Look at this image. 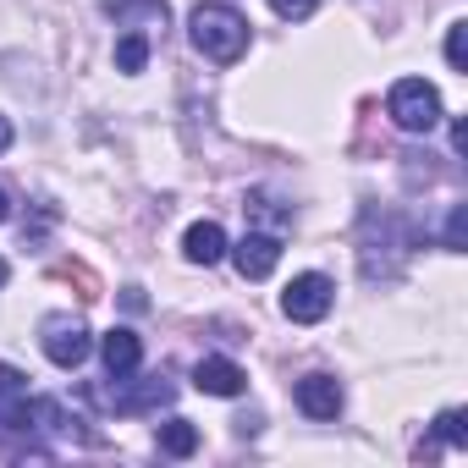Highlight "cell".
<instances>
[{
	"mask_svg": "<svg viewBox=\"0 0 468 468\" xmlns=\"http://www.w3.org/2000/svg\"><path fill=\"white\" fill-rule=\"evenodd\" d=\"M12 138H17V133H12V116H0V154L12 149Z\"/></svg>",
	"mask_w": 468,
	"mask_h": 468,
	"instance_id": "21",
	"label": "cell"
},
{
	"mask_svg": "<svg viewBox=\"0 0 468 468\" xmlns=\"http://www.w3.org/2000/svg\"><path fill=\"white\" fill-rule=\"evenodd\" d=\"M386 116H391L402 133H430V127L441 122V94H435V83H424V78H402V83H391V94H386Z\"/></svg>",
	"mask_w": 468,
	"mask_h": 468,
	"instance_id": "2",
	"label": "cell"
},
{
	"mask_svg": "<svg viewBox=\"0 0 468 468\" xmlns=\"http://www.w3.org/2000/svg\"><path fill=\"white\" fill-rule=\"evenodd\" d=\"M39 347H45V358H50L56 369H78V364L94 353V331H89L83 320H72V314H45Z\"/></svg>",
	"mask_w": 468,
	"mask_h": 468,
	"instance_id": "3",
	"label": "cell"
},
{
	"mask_svg": "<svg viewBox=\"0 0 468 468\" xmlns=\"http://www.w3.org/2000/svg\"><path fill=\"white\" fill-rule=\"evenodd\" d=\"M331 303H336V287H331V276H320V271L292 276L287 292H282V314H287L292 325H320V320L331 314Z\"/></svg>",
	"mask_w": 468,
	"mask_h": 468,
	"instance_id": "4",
	"label": "cell"
},
{
	"mask_svg": "<svg viewBox=\"0 0 468 468\" xmlns=\"http://www.w3.org/2000/svg\"><path fill=\"white\" fill-rule=\"evenodd\" d=\"M116 67L122 72H144L149 67V39L144 34H122L116 39Z\"/></svg>",
	"mask_w": 468,
	"mask_h": 468,
	"instance_id": "14",
	"label": "cell"
},
{
	"mask_svg": "<svg viewBox=\"0 0 468 468\" xmlns=\"http://www.w3.org/2000/svg\"><path fill=\"white\" fill-rule=\"evenodd\" d=\"M182 254H187L193 265H220V260H226V231H220L215 220H193L187 238H182Z\"/></svg>",
	"mask_w": 468,
	"mask_h": 468,
	"instance_id": "10",
	"label": "cell"
},
{
	"mask_svg": "<svg viewBox=\"0 0 468 468\" xmlns=\"http://www.w3.org/2000/svg\"><path fill=\"white\" fill-rule=\"evenodd\" d=\"M446 61H452V72H468V23L446 28Z\"/></svg>",
	"mask_w": 468,
	"mask_h": 468,
	"instance_id": "16",
	"label": "cell"
},
{
	"mask_svg": "<svg viewBox=\"0 0 468 468\" xmlns=\"http://www.w3.org/2000/svg\"><path fill=\"white\" fill-rule=\"evenodd\" d=\"M154 441H160L165 457H193V452H198V424H187V419H165V424L154 430Z\"/></svg>",
	"mask_w": 468,
	"mask_h": 468,
	"instance_id": "12",
	"label": "cell"
},
{
	"mask_svg": "<svg viewBox=\"0 0 468 468\" xmlns=\"http://www.w3.org/2000/svg\"><path fill=\"white\" fill-rule=\"evenodd\" d=\"M468 149V122H452V154H463Z\"/></svg>",
	"mask_w": 468,
	"mask_h": 468,
	"instance_id": "19",
	"label": "cell"
},
{
	"mask_svg": "<svg viewBox=\"0 0 468 468\" xmlns=\"http://www.w3.org/2000/svg\"><path fill=\"white\" fill-rule=\"evenodd\" d=\"M122 303H127V309H133V314H138V309H144V303H149V298H144V287H127V292H122Z\"/></svg>",
	"mask_w": 468,
	"mask_h": 468,
	"instance_id": "20",
	"label": "cell"
},
{
	"mask_svg": "<svg viewBox=\"0 0 468 468\" xmlns=\"http://www.w3.org/2000/svg\"><path fill=\"white\" fill-rule=\"evenodd\" d=\"M12 215V198H6V187H0V220H6Z\"/></svg>",
	"mask_w": 468,
	"mask_h": 468,
	"instance_id": "22",
	"label": "cell"
},
{
	"mask_svg": "<svg viewBox=\"0 0 468 468\" xmlns=\"http://www.w3.org/2000/svg\"><path fill=\"white\" fill-rule=\"evenodd\" d=\"M193 50L204 56V61H220V67H231V61H243V50H249V39H254V28H249V17L238 12V6H226V0H204V6H193Z\"/></svg>",
	"mask_w": 468,
	"mask_h": 468,
	"instance_id": "1",
	"label": "cell"
},
{
	"mask_svg": "<svg viewBox=\"0 0 468 468\" xmlns=\"http://www.w3.org/2000/svg\"><path fill=\"white\" fill-rule=\"evenodd\" d=\"M314 6H320V0H271V12H276V17H287V23L314 17Z\"/></svg>",
	"mask_w": 468,
	"mask_h": 468,
	"instance_id": "18",
	"label": "cell"
},
{
	"mask_svg": "<svg viewBox=\"0 0 468 468\" xmlns=\"http://www.w3.org/2000/svg\"><path fill=\"white\" fill-rule=\"evenodd\" d=\"M116 386H105V391H94L105 408H116V413H144V408H165L171 397H176V386L165 380V375H149V380H133V375H111Z\"/></svg>",
	"mask_w": 468,
	"mask_h": 468,
	"instance_id": "5",
	"label": "cell"
},
{
	"mask_svg": "<svg viewBox=\"0 0 468 468\" xmlns=\"http://www.w3.org/2000/svg\"><path fill=\"white\" fill-rule=\"evenodd\" d=\"M6 276H12V265H6V260H0V287H6Z\"/></svg>",
	"mask_w": 468,
	"mask_h": 468,
	"instance_id": "23",
	"label": "cell"
},
{
	"mask_svg": "<svg viewBox=\"0 0 468 468\" xmlns=\"http://www.w3.org/2000/svg\"><path fill=\"white\" fill-rule=\"evenodd\" d=\"M435 441H441V446H468V419H463V408H446V413L435 419Z\"/></svg>",
	"mask_w": 468,
	"mask_h": 468,
	"instance_id": "15",
	"label": "cell"
},
{
	"mask_svg": "<svg viewBox=\"0 0 468 468\" xmlns=\"http://www.w3.org/2000/svg\"><path fill=\"white\" fill-rule=\"evenodd\" d=\"M100 358H105L111 375H138V364H144V336H138L133 325H116V331L100 336Z\"/></svg>",
	"mask_w": 468,
	"mask_h": 468,
	"instance_id": "8",
	"label": "cell"
},
{
	"mask_svg": "<svg viewBox=\"0 0 468 468\" xmlns=\"http://www.w3.org/2000/svg\"><path fill=\"white\" fill-rule=\"evenodd\" d=\"M446 249L452 254L468 249V204H452V215H446Z\"/></svg>",
	"mask_w": 468,
	"mask_h": 468,
	"instance_id": "17",
	"label": "cell"
},
{
	"mask_svg": "<svg viewBox=\"0 0 468 468\" xmlns=\"http://www.w3.org/2000/svg\"><path fill=\"white\" fill-rule=\"evenodd\" d=\"M50 276H56V282H78V298H83V303H94V298H105V287H100V276H94V271H89L83 260H56V265H50Z\"/></svg>",
	"mask_w": 468,
	"mask_h": 468,
	"instance_id": "13",
	"label": "cell"
},
{
	"mask_svg": "<svg viewBox=\"0 0 468 468\" xmlns=\"http://www.w3.org/2000/svg\"><path fill=\"white\" fill-rule=\"evenodd\" d=\"M193 386H198L204 397H243L249 375L231 364V358H198V364H193Z\"/></svg>",
	"mask_w": 468,
	"mask_h": 468,
	"instance_id": "7",
	"label": "cell"
},
{
	"mask_svg": "<svg viewBox=\"0 0 468 468\" xmlns=\"http://www.w3.org/2000/svg\"><path fill=\"white\" fill-rule=\"evenodd\" d=\"M243 215H249V220H265V231H276V238H282L287 226H292V209H287L276 193H265V187L243 198Z\"/></svg>",
	"mask_w": 468,
	"mask_h": 468,
	"instance_id": "11",
	"label": "cell"
},
{
	"mask_svg": "<svg viewBox=\"0 0 468 468\" xmlns=\"http://www.w3.org/2000/svg\"><path fill=\"white\" fill-rule=\"evenodd\" d=\"M292 397H298V408L309 419H336L342 413V380L336 375H303Z\"/></svg>",
	"mask_w": 468,
	"mask_h": 468,
	"instance_id": "9",
	"label": "cell"
},
{
	"mask_svg": "<svg viewBox=\"0 0 468 468\" xmlns=\"http://www.w3.org/2000/svg\"><path fill=\"white\" fill-rule=\"evenodd\" d=\"M231 265H238L243 282L276 276V265H282V238H276V231H249V238L231 249Z\"/></svg>",
	"mask_w": 468,
	"mask_h": 468,
	"instance_id": "6",
	"label": "cell"
}]
</instances>
